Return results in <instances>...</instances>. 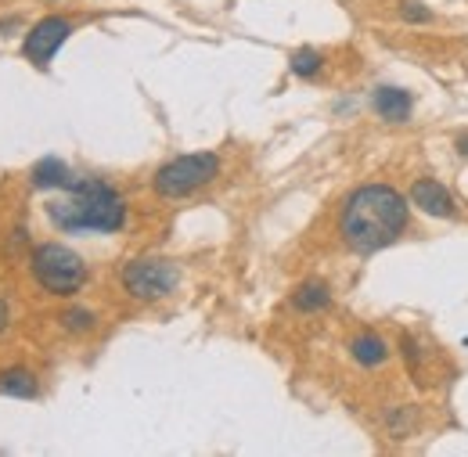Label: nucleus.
<instances>
[{
	"mask_svg": "<svg viewBox=\"0 0 468 457\" xmlns=\"http://www.w3.org/2000/svg\"><path fill=\"white\" fill-rule=\"evenodd\" d=\"M69 33H73V25H69V18H58V15H51V18H44V22H36L33 29H29V36H25V58L33 62V65H47L55 55H58V47L69 40Z\"/></svg>",
	"mask_w": 468,
	"mask_h": 457,
	"instance_id": "423d86ee",
	"label": "nucleus"
},
{
	"mask_svg": "<svg viewBox=\"0 0 468 457\" xmlns=\"http://www.w3.org/2000/svg\"><path fill=\"white\" fill-rule=\"evenodd\" d=\"M411 205H418L425 216H440V220L454 216V198H451V191L440 181H433V177L414 181V187H411Z\"/></svg>",
	"mask_w": 468,
	"mask_h": 457,
	"instance_id": "0eeeda50",
	"label": "nucleus"
},
{
	"mask_svg": "<svg viewBox=\"0 0 468 457\" xmlns=\"http://www.w3.org/2000/svg\"><path fill=\"white\" fill-rule=\"evenodd\" d=\"M292 303H295V310H303V313H317V310H324V306L332 303V288H328L324 281H303V284L295 288Z\"/></svg>",
	"mask_w": 468,
	"mask_h": 457,
	"instance_id": "9d476101",
	"label": "nucleus"
},
{
	"mask_svg": "<svg viewBox=\"0 0 468 457\" xmlns=\"http://www.w3.org/2000/svg\"><path fill=\"white\" fill-rule=\"evenodd\" d=\"M400 15H403L407 22H429V18H433V11H429L425 4H418V0H407V4L400 7Z\"/></svg>",
	"mask_w": 468,
	"mask_h": 457,
	"instance_id": "dca6fc26",
	"label": "nucleus"
},
{
	"mask_svg": "<svg viewBox=\"0 0 468 457\" xmlns=\"http://www.w3.org/2000/svg\"><path fill=\"white\" fill-rule=\"evenodd\" d=\"M69 198H58L47 205V216L58 231H101L112 234L126 224V202L119 198L115 187H108L97 177H73L65 184Z\"/></svg>",
	"mask_w": 468,
	"mask_h": 457,
	"instance_id": "f03ea898",
	"label": "nucleus"
},
{
	"mask_svg": "<svg viewBox=\"0 0 468 457\" xmlns=\"http://www.w3.org/2000/svg\"><path fill=\"white\" fill-rule=\"evenodd\" d=\"M4 328H7V303L0 299V332H4Z\"/></svg>",
	"mask_w": 468,
	"mask_h": 457,
	"instance_id": "a211bd4d",
	"label": "nucleus"
},
{
	"mask_svg": "<svg viewBox=\"0 0 468 457\" xmlns=\"http://www.w3.org/2000/svg\"><path fill=\"white\" fill-rule=\"evenodd\" d=\"M181 271L166 260H134L123 267V288L134 299H163L177 288Z\"/></svg>",
	"mask_w": 468,
	"mask_h": 457,
	"instance_id": "39448f33",
	"label": "nucleus"
},
{
	"mask_svg": "<svg viewBox=\"0 0 468 457\" xmlns=\"http://www.w3.org/2000/svg\"><path fill=\"white\" fill-rule=\"evenodd\" d=\"M414 418H418V414H414V407H400V411H393V414H389V432H393V436H407V432L414 429Z\"/></svg>",
	"mask_w": 468,
	"mask_h": 457,
	"instance_id": "4468645a",
	"label": "nucleus"
},
{
	"mask_svg": "<svg viewBox=\"0 0 468 457\" xmlns=\"http://www.w3.org/2000/svg\"><path fill=\"white\" fill-rule=\"evenodd\" d=\"M33 277L51 292V295H73L84 288L87 267L84 260L65 249V245H40L33 253Z\"/></svg>",
	"mask_w": 468,
	"mask_h": 457,
	"instance_id": "7ed1b4c3",
	"label": "nucleus"
},
{
	"mask_svg": "<svg viewBox=\"0 0 468 457\" xmlns=\"http://www.w3.org/2000/svg\"><path fill=\"white\" fill-rule=\"evenodd\" d=\"M0 392H4V396L33 400V396H36V378H33V371H25V367H7V371H0Z\"/></svg>",
	"mask_w": 468,
	"mask_h": 457,
	"instance_id": "9b49d317",
	"label": "nucleus"
},
{
	"mask_svg": "<svg viewBox=\"0 0 468 457\" xmlns=\"http://www.w3.org/2000/svg\"><path fill=\"white\" fill-rule=\"evenodd\" d=\"M62 324H65L69 332H91L94 313L91 310H69V313H62Z\"/></svg>",
	"mask_w": 468,
	"mask_h": 457,
	"instance_id": "2eb2a0df",
	"label": "nucleus"
},
{
	"mask_svg": "<svg viewBox=\"0 0 468 457\" xmlns=\"http://www.w3.org/2000/svg\"><path fill=\"white\" fill-rule=\"evenodd\" d=\"M292 73L295 76H303V80H310V76H317L321 73V65H324V58H321V51H314V47H299L295 55H292Z\"/></svg>",
	"mask_w": 468,
	"mask_h": 457,
	"instance_id": "ddd939ff",
	"label": "nucleus"
},
{
	"mask_svg": "<svg viewBox=\"0 0 468 457\" xmlns=\"http://www.w3.org/2000/svg\"><path fill=\"white\" fill-rule=\"evenodd\" d=\"M69 181H73V170L62 159H40L33 166V184L36 187H65Z\"/></svg>",
	"mask_w": 468,
	"mask_h": 457,
	"instance_id": "f8f14e48",
	"label": "nucleus"
},
{
	"mask_svg": "<svg viewBox=\"0 0 468 457\" xmlns=\"http://www.w3.org/2000/svg\"><path fill=\"white\" fill-rule=\"evenodd\" d=\"M220 174V159L213 152H194V155H181L174 163H166L155 174V191L163 198H184L191 191L205 187L209 181H216Z\"/></svg>",
	"mask_w": 468,
	"mask_h": 457,
	"instance_id": "20e7f679",
	"label": "nucleus"
},
{
	"mask_svg": "<svg viewBox=\"0 0 468 457\" xmlns=\"http://www.w3.org/2000/svg\"><path fill=\"white\" fill-rule=\"evenodd\" d=\"M454 148H458L462 155H468V134H458V141H454Z\"/></svg>",
	"mask_w": 468,
	"mask_h": 457,
	"instance_id": "f3484780",
	"label": "nucleus"
},
{
	"mask_svg": "<svg viewBox=\"0 0 468 457\" xmlns=\"http://www.w3.org/2000/svg\"><path fill=\"white\" fill-rule=\"evenodd\" d=\"M407 216H411V205L396 187L364 184L346 198L339 227L353 253H378L403 234Z\"/></svg>",
	"mask_w": 468,
	"mask_h": 457,
	"instance_id": "f257e3e1",
	"label": "nucleus"
},
{
	"mask_svg": "<svg viewBox=\"0 0 468 457\" xmlns=\"http://www.w3.org/2000/svg\"><path fill=\"white\" fill-rule=\"evenodd\" d=\"M372 108L385 123H407L411 108H414V97L407 91H400V87H378L372 97Z\"/></svg>",
	"mask_w": 468,
	"mask_h": 457,
	"instance_id": "6e6552de",
	"label": "nucleus"
},
{
	"mask_svg": "<svg viewBox=\"0 0 468 457\" xmlns=\"http://www.w3.org/2000/svg\"><path fill=\"white\" fill-rule=\"evenodd\" d=\"M350 353H353V361L364 367H378L389 361V346H385V339H378L372 332H364V335H357L353 343H350Z\"/></svg>",
	"mask_w": 468,
	"mask_h": 457,
	"instance_id": "1a4fd4ad",
	"label": "nucleus"
}]
</instances>
